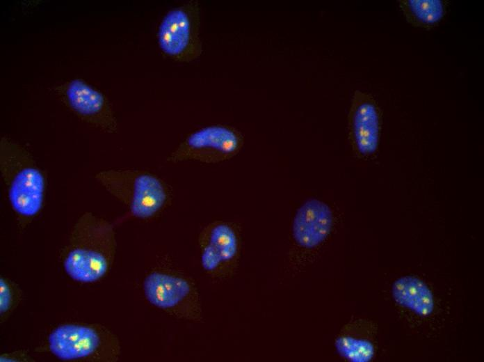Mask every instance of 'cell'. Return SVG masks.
<instances>
[{"label":"cell","mask_w":484,"mask_h":362,"mask_svg":"<svg viewBox=\"0 0 484 362\" xmlns=\"http://www.w3.org/2000/svg\"><path fill=\"white\" fill-rule=\"evenodd\" d=\"M333 225L331 208L325 202L310 198L297 210L293 220L292 235L302 248L314 249L330 235Z\"/></svg>","instance_id":"cell-11"},{"label":"cell","mask_w":484,"mask_h":362,"mask_svg":"<svg viewBox=\"0 0 484 362\" xmlns=\"http://www.w3.org/2000/svg\"><path fill=\"white\" fill-rule=\"evenodd\" d=\"M48 350L66 361L115 362L121 352L119 338L97 324L67 323L49 335Z\"/></svg>","instance_id":"cell-4"},{"label":"cell","mask_w":484,"mask_h":362,"mask_svg":"<svg viewBox=\"0 0 484 362\" xmlns=\"http://www.w3.org/2000/svg\"><path fill=\"white\" fill-rule=\"evenodd\" d=\"M202 269L212 278L229 274L240 253V236L232 223L216 221L206 225L198 235Z\"/></svg>","instance_id":"cell-8"},{"label":"cell","mask_w":484,"mask_h":362,"mask_svg":"<svg viewBox=\"0 0 484 362\" xmlns=\"http://www.w3.org/2000/svg\"><path fill=\"white\" fill-rule=\"evenodd\" d=\"M0 171L13 209L23 217L37 214L43 204L45 180L31 154L13 141L2 138Z\"/></svg>","instance_id":"cell-2"},{"label":"cell","mask_w":484,"mask_h":362,"mask_svg":"<svg viewBox=\"0 0 484 362\" xmlns=\"http://www.w3.org/2000/svg\"><path fill=\"white\" fill-rule=\"evenodd\" d=\"M22 297V290L11 280L0 278V319L4 322L19 304Z\"/></svg>","instance_id":"cell-15"},{"label":"cell","mask_w":484,"mask_h":362,"mask_svg":"<svg viewBox=\"0 0 484 362\" xmlns=\"http://www.w3.org/2000/svg\"><path fill=\"white\" fill-rule=\"evenodd\" d=\"M143 288L146 299L170 315L191 322L202 320L200 292L189 276L161 268L145 276Z\"/></svg>","instance_id":"cell-5"},{"label":"cell","mask_w":484,"mask_h":362,"mask_svg":"<svg viewBox=\"0 0 484 362\" xmlns=\"http://www.w3.org/2000/svg\"><path fill=\"white\" fill-rule=\"evenodd\" d=\"M1 362H33L34 359L29 355L27 350L20 349L14 352L3 353L0 356Z\"/></svg>","instance_id":"cell-16"},{"label":"cell","mask_w":484,"mask_h":362,"mask_svg":"<svg viewBox=\"0 0 484 362\" xmlns=\"http://www.w3.org/2000/svg\"><path fill=\"white\" fill-rule=\"evenodd\" d=\"M62 95L67 105L81 119L107 132H116V118L101 92L76 79L64 86Z\"/></svg>","instance_id":"cell-10"},{"label":"cell","mask_w":484,"mask_h":362,"mask_svg":"<svg viewBox=\"0 0 484 362\" xmlns=\"http://www.w3.org/2000/svg\"><path fill=\"white\" fill-rule=\"evenodd\" d=\"M380 116L377 105L371 95L355 91L349 113V138L356 154L361 157L372 156L380 139Z\"/></svg>","instance_id":"cell-9"},{"label":"cell","mask_w":484,"mask_h":362,"mask_svg":"<svg viewBox=\"0 0 484 362\" xmlns=\"http://www.w3.org/2000/svg\"><path fill=\"white\" fill-rule=\"evenodd\" d=\"M200 29V2L188 1L171 8L163 17L157 32L159 46L174 61L191 62L202 53Z\"/></svg>","instance_id":"cell-6"},{"label":"cell","mask_w":484,"mask_h":362,"mask_svg":"<svg viewBox=\"0 0 484 362\" xmlns=\"http://www.w3.org/2000/svg\"><path fill=\"white\" fill-rule=\"evenodd\" d=\"M394 301L418 315H430L435 302L431 290L421 279L414 276H405L396 280L392 288Z\"/></svg>","instance_id":"cell-12"},{"label":"cell","mask_w":484,"mask_h":362,"mask_svg":"<svg viewBox=\"0 0 484 362\" xmlns=\"http://www.w3.org/2000/svg\"><path fill=\"white\" fill-rule=\"evenodd\" d=\"M336 347L341 355L352 361H369L374 354L373 345L369 341L350 336L339 338Z\"/></svg>","instance_id":"cell-14"},{"label":"cell","mask_w":484,"mask_h":362,"mask_svg":"<svg viewBox=\"0 0 484 362\" xmlns=\"http://www.w3.org/2000/svg\"><path fill=\"white\" fill-rule=\"evenodd\" d=\"M398 6L408 22L419 27L435 25L446 13V3L440 0H401Z\"/></svg>","instance_id":"cell-13"},{"label":"cell","mask_w":484,"mask_h":362,"mask_svg":"<svg viewBox=\"0 0 484 362\" xmlns=\"http://www.w3.org/2000/svg\"><path fill=\"white\" fill-rule=\"evenodd\" d=\"M117 249L114 226L92 212L74 223L62 253L65 271L73 280L93 283L111 268Z\"/></svg>","instance_id":"cell-1"},{"label":"cell","mask_w":484,"mask_h":362,"mask_svg":"<svg viewBox=\"0 0 484 362\" xmlns=\"http://www.w3.org/2000/svg\"><path fill=\"white\" fill-rule=\"evenodd\" d=\"M243 144V135L235 127L221 124L207 125L188 134L167 160L171 163L196 161L217 164L235 157Z\"/></svg>","instance_id":"cell-7"},{"label":"cell","mask_w":484,"mask_h":362,"mask_svg":"<svg viewBox=\"0 0 484 362\" xmlns=\"http://www.w3.org/2000/svg\"><path fill=\"white\" fill-rule=\"evenodd\" d=\"M95 178L108 193L125 205L131 215L136 218H152L170 201L169 187L150 172L110 169L97 173Z\"/></svg>","instance_id":"cell-3"}]
</instances>
